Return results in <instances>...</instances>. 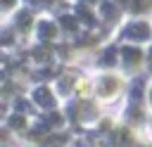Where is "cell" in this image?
<instances>
[{"mask_svg":"<svg viewBox=\"0 0 152 147\" xmlns=\"http://www.w3.org/2000/svg\"><path fill=\"white\" fill-rule=\"evenodd\" d=\"M150 36V28L147 24H131L126 28V38H133V40H145Z\"/></svg>","mask_w":152,"mask_h":147,"instance_id":"obj_1","label":"cell"},{"mask_svg":"<svg viewBox=\"0 0 152 147\" xmlns=\"http://www.w3.org/2000/svg\"><path fill=\"white\" fill-rule=\"evenodd\" d=\"M33 97H36V102L43 104V107H50V104H52V95H50L48 88H38V90L33 92Z\"/></svg>","mask_w":152,"mask_h":147,"instance_id":"obj_2","label":"cell"},{"mask_svg":"<svg viewBox=\"0 0 152 147\" xmlns=\"http://www.w3.org/2000/svg\"><path fill=\"white\" fill-rule=\"evenodd\" d=\"M124 59H126L128 66H135V64L140 62V50H138V47H126V50H124Z\"/></svg>","mask_w":152,"mask_h":147,"instance_id":"obj_3","label":"cell"},{"mask_svg":"<svg viewBox=\"0 0 152 147\" xmlns=\"http://www.w3.org/2000/svg\"><path fill=\"white\" fill-rule=\"evenodd\" d=\"M97 90H100V95H109L112 90H116V78H102V85Z\"/></svg>","mask_w":152,"mask_h":147,"instance_id":"obj_4","label":"cell"},{"mask_svg":"<svg viewBox=\"0 0 152 147\" xmlns=\"http://www.w3.org/2000/svg\"><path fill=\"white\" fill-rule=\"evenodd\" d=\"M102 14H104L107 19H116L119 12H116V7H114L112 2H104V5H102Z\"/></svg>","mask_w":152,"mask_h":147,"instance_id":"obj_5","label":"cell"},{"mask_svg":"<svg viewBox=\"0 0 152 147\" xmlns=\"http://www.w3.org/2000/svg\"><path fill=\"white\" fill-rule=\"evenodd\" d=\"M114 59H116V50H114V47H109V50L102 55V64H104V66H112V62H114Z\"/></svg>","mask_w":152,"mask_h":147,"instance_id":"obj_6","label":"cell"},{"mask_svg":"<svg viewBox=\"0 0 152 147\" xmlns=\"http://www.w3.org/2000/svg\"><path fill=\"white\" fill-rule=\"evenodd\" d=\"M52 33H55V28H52L50 24H40V38H43V40H48Z\"/></svg>","mask_w":152,"mask_h":147,"instance_id":"obj_7","label":"cell"},{"mask_svg":"<svg viewBox=\"0 0 152 147\" xmlns=\"http://www.w3.org/2000/svg\"><path fill=\"white\" fill-rule=\"evenodd\" d=\"M59 123H62V116H59V114H50V116H48V121H45V126H48V128H55V126H59Z\"/></svg>","mask_w":152,"mask_h":147,"instance_id":"obj_8","label":"cell"},{"mask_svg":"<svg viewBox=\"0 0 152 147\" xmlns=\"http://www.w3.org/2000/svg\"><path fill=\"white\" fill-rule=\"evenodd\" d=\"M17 24H21V28H28V24H31V17H28V14L24 12V14H21V17L17 19Z\"/></svg>","mask_w":152,"mask_h":147,"instance_id":"obj_9","label":"cell"},{"mask_svg":"<svg viewBox=\"0 0 152 147\" xmlns=\"http://www.w3.org/2000/svg\"><path fill=\"white\" fill-rule=\"evenodd\" d=\"M62 24H64V28H76V19L74 17H62Z\"/></svg>","mask_w":152,"mask_h":147,"instance_id":"obj_10","label":"cell"},{"mask_svg":"<svg viewBox=\"0 0 152 147\" xmlns=\"http://www.w3.org/2000/svg\"><path fill=\"white\" fill-rule=\"evenodd\" d=\"M12 128H24V119L21 116H12Z\"/></svg>","mask_w":152,"mask_h":147,"instance_id":"obj_11","label":"cell"},{"mask_svg":"<svg viewBox=\"0 0 152 147\" xmlns=\"http://www.w3.org/2000/svg\"><path fill=\"white\" fill-rule=\"evenodd\" d=\"M17 109H21V111H26V109H28V107H26V104H24V100H17Z\"/></svg>","mask_w":152,"mask_h":147,"instance_id":"obj_12","label":"cell"},{"mask_svg":"<svg viewBox=\"0 0 152 147\" xmlns=\"http://www.w3.org/2000/svg\"><path fill=\"white\" fill-rule=\"evenodd\" d=\"M2 5H5V7H10V5H12V0H2Z\"/></svg>","mask_w":152,"mask_h":147,"instance_id":"obj_13","label":"cell"},{"mask_svg":"<svg viewBox=\"0 0 152 147\" xmlns=\"http://www.w3.org/2000/svg\"><path fill=\"white\" fill-rule=\"evenodd\" d=\"M31 2H48V0H31Z\"/></svg>","mask_w":152,"mask_h":147,"instance_id":"obj_14","label":"cell"},{"mask_svg":"<svg viewBox=\"0 0 152 147\" xmlns=\"http://www.w3.org/2000/svg\"><path fill=\"white\" fill-rule=\"evenodd\" d=\"M150 66H152V52H150Z\"/></svg>","mask_w":152,"mask_h":147,"instance_id":"obj_15","label":"cell"},{"mask_svg":"<svg viewBox=\"0 0 152 147\" xmlns=\"http://www.w3.org/2000/svg\"><path fill=\"white\" fill-rule=\"evenodd\" d=\"M150 97H152V92H150Z\"/></svg>","mask_w":152,"mask_h":147,"instance_id":"obj_16","label":"cell"}]
</instances>
